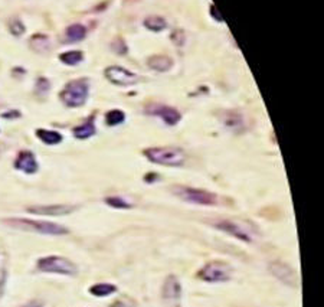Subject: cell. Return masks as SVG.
<instances>
[{"label": "cell", "instance_id": "cell-29", "mask_svg": "<svg viewBox=\"0 0 324 307\" xmlns=\"http://www.w3.org/2000/svg\"><path fill=\"white\" fill-rule=\"evenodd\" d=\"M3 152H4V144H3V143H0V156L3 154Z\"/></svg>", "mask_w": 324, "mask_h": 307}, {"label": "cell", "instance_id": "cell-15", "mask_svg": "<svg viewBox=\"0 0 324 307\" xmlns=\"http://www.w3.org/2000/svg\"><path fill=\"white\" fill-rule=\"evenodd\" d=\"M65 36H67V42H70V44L79 42L87 36V27L81 24L71 25L65 30Z\"/></svg>", "mask_w": 324, "mask_h": 307}, {"label": "cell", "instance_id": "cell-25", "mask_svg": "<svg viewBox=\"0 0 324 307\" xmlns=\"http://www.w3.org/2000/svg\"><path fill=\"white\" fill-rule=\"evenodd\" d=\"M9 30L13 36H21L25 33V26L24 24L19 21V19H13L10 24H9Z\"/></svg>", "mask_w": 324, "mask_h": 307}, {"label": "cell", "instance_id": "cell-13", "mask_svg": "<svg viewBox=\"0 0 324 307\" xmlns=\"http://www.w3.org/2000/svg\"><path fill=\"white\" fill-rule=\"evenodd\" d=\"M38 162L36 157L32 152L29 150H24L18 154L16 160H15V169L24 172L26 175H33L38 172Z\"/></svg>", "mask_w": 324, "mask_h": 307}, {"label": "cell", "instance_id": "cell-17", "mask_svg": "<svg viewBox=\"0 0 324 307\" xmlns=\"http://www.w3.org/2000/svg\"><path fill=\"white\" fill-rule=\"evenodd\" d=\"M95 134V124H94V118L87 120L84 124L78 126L74 128V137L78 140H87L90 137H93Z\"/></svg>", "mask_w": 324, "mask_h": 307}, {"label": "cell", "instance_id": "cell-9", "mask_svg": "<svg viewBox=\"0 0 324 307\" xmlns=\"http://www.w3.org/2000/svg\"><path fill=\"white\" fill-rule=\"evenodd\" d=\"M105 78L114 84V85H120V87H130V85H134L139 82V77L134 74V72L128 71L123 67H118V65H111L108 68H105L104 71Z\"/></svg>", "mask_w": 324, "mask_h": 307}, {"label": "cell", "instance_id": "cell-3", "mask_svg": "<svg viewBox=\"0 0 324 307\" xmlns=\"http://www.w3.org/2000/svg\"><path fill=\"white\" fill-rule=\"evenodd\" d=\"M90 94V85L88 81L81 78V79H74L70 81L64 90L61 91V101L71 108H76V107H82Z\"/></svg>", "mask_w": 324, "mask_h": 307}, {"label": "cell", "instance_id": "cell-26", "mask_svg": "<svg viewBox=\"0 0 324 307\" xmlns=\"http://www.w3.org/2000/svg\"><path fill=\"white\" fill-rule=\"evenodd\" d=\"M49 88H50V84H49V81H48L47 78H39L38 79V82H36V91L38 93H41V94H45L49 91Z\"/></svg>", "mask_w": 324, "mask_h": 307}, {"label": "cell", "instance_id": "cell-27", "mask_svg": "<svg viewBox=\"0 0 324 307\" xmlns=\"http://www.w3.org/2000/svg\"><path fill=\"white\" fill-rule=\"evenodd\" d=\"M210 15H212V18L215 19V21H218V22H224V19H222V16L219 15V12L216 10V7L212 4L210 6Z\"/></svg>", "mask_w": 324, "mask_h": 307}, {"label": "cell", "instance_id": "cell-28", "mask_svg": "<svg viewBox=\"0 0 324 307\" xmlns=\"http://www.w3.org/2000/svg\"><path fill=\"white\" fill-rule=\"evenodd\" d=\"M21 307H44V303L41 300H32V302H27L26 305Z\"/></svg>", "mask_w": 324, "mask_h": 307}, {"label": "cell", "instance_id": "cell-1", "mask_svg": "<svg viewBox=\"0 0 324 307\" xmlns=\"http://www.w3.org/2000/svg\"><path fill=\"white\" fill-rule=\"evenodd\" d=\"M3 222L12 228H16V230L38 232V234H44V235H65L70 232L65 227L59 225V224L48 222V221H33V219H26V218H9V219H3Z\"/></svg>", "mask_w": 324, "mask_h": 307}, {"label": "cell", "instance_id": "cell-12", "mask_svg": "<svg viewBox=\"0 0 324 307\" xmlns=\"http://www.w3.org/2000/svg\"><path fill=\"white\" fill-rule=\"evenodd\" d=\"M76 209L75 205H35V206H29L26 211L29 213H35V215H47V216H64L72 213Z\"/></svg>", "mask_w": 324, "mask_h": 307}, {"label": "cell", "instance_id": "cell-21", "mask_svg": "<svg viewBox=\"0 0 324 307\" xmlns=\"http://www.w3.org/2000/svg\"><path fill=\"white\" fill-rule=\"evenodd\" d=\"M144 26L147 27V29H150V30H153V32H160L163 29H166V21L160 18V16H150V18H147L146 21H144Z\"/></svg>", "mask_w": 324, "mask_h": 307}, {"label": "cell", "instance_id": "cell-11", "mask_svg": "<svg viewBox=\"0 0 324 307\" xmlns=\"http://www.w3.org/2000/svg\"><path fill=\"white\" fill-rule=\"evenodd\" d=\"M146 113L150 116L160 117L167 126H176L182 118L180 113L176 108L164 105V104H151L146 108Z\"/></svg>", "mask_w": 324, "mask_h": 307}, {"label": "cell", "instance_id": "cell-4", "mask_svg": "<svg viewBox=\"0 0 324 307\" xmlns=\"http://www.w3.org/2000/svg\"><path fill=\"white\" fill-rule=\"evenodd\" d=\"M232 267L222 260H213L206 262L198 273V277L206 283H225L229 281L232 276Z\"/></svg>", "mask_w": 324, "mask_h": 307}, {"label": "cell", "instance_id": "cell-24", "mask_svg": "<svg viewBox=\"0 0 324 307\" xmlns=\"http://www.w3.org/2000/svg\"><path fill=\"white\" fill-rule=\"evenodd\" d=\"M30 44H32V47L35 48L36 51H41V52L49 51V41H48V38L45 35H35L30 39Z\"/></svg>", "mask_w": 324, "mask_h": 307}, {"label": "cell", "instance_id": "cell-8", "mask_svg": "<svg viewBox=\"0 0 324 307\" xmlns=\"http://www.w3.org/2000/svg\"><path fill=\"white\" fill-rule=\"evenodd\" d=\"M162 300L164 307H180L182 285L176 276H169L162 288Z\"/></svg>", "mask_w": 324, "mask_h": 307}, {"label": "cell", "instance_id": "cell-20", "mask_svg": "<svg viewBox=\"0 0 324 307\" xmlns=\"http://www.w3.org/2000/svg\"><path fill=\"white\" fill-rule=\"evenodd\" d=\"M82 59H84V53L81 51H68V52H62L59 55V61L65 65H70V67L79 64Z\"/></svg>", "mask_w": 324, "mask_h": 307}, {"label": "cell", "instance_id": "cell-14", "mask_svg": "<svg viewBox=\"0 0 324 307\" xmlns=\"http://www.w3.org/2000/svg\"><path fill=\"white\" fill-rule=\"evenodd\" d=\"M147 65L154 70V71H160V72H166L169 71L173 65L172 59L166 55H153L149 58L147 61Z\"/></svg>", "mask_w": 324, "mask_h": 307}, {"label": "cell", "instance_id": "cell-10", "mask_svg": "<svg viewBox=\"0 0 324 307\" xmlns=\"http://www.w3.org/2000/svg\"><path fill=\"white\" fill-rule=\"evenodd\" d=\"M270 273L278 279L281 283L287 284V285H291V287H297L300 285V279L296 273V270L293 267H290L288 264L285 262H281V261H274L270 264Z\"/></svg>", "mask_w": 324, "mask_h": 307}, {"label": "cell", "instance_id": "cell-2", "mask_svg": "<svg viewBox=\"0 0 324 307\" xmlns=\"http://www.w3.org/2000/svg\"><path fill=\"white\" fill-rule=\"evenodd\" d=\"M143 153L154 165L180 167L185 165L186 162V153L179 147H172V146L150 147V149H146Z\"/></svg>", "mask_w": 324, "mask_h": 307}, {"label": "cell", "instance_id": "cell-23", "mask_svg": "<svg viewBox=\"0 0 324 307\" xmlns=\"http://www.w3.org/2000/svg\"><path fill=\"white\" fill-rule=\"evenodd\" d=\"M105 204L111 208H116V209H130L133 205L128 204L125 199L120 198V196H108L105 198Z\"/></svg>", "mask_w": 324, "mask_h": 307}, {"label": "cell", "instance_id": "cell-6", "mask_svg": "<svg viewBox=\"0 0 324 307\" xmlns=\"http://www.w3.org/2000/svg\"><path fill=\"white\" fill-rule=\"evenodd\" d=\"M38 270L61 276H76L78 273V267L71 260L61 256H48L41 258L38 261Z\"/></svg>", "mask_w": 324, "mask_h": 307}, {"label": "cell", "instance_id": "cell-7", "mask_svg": "<svg viewBox=\"0 0 324 307\" xmlns=\"http://www.w3.org/2000/svg\"><path fill=\"white\" fill-rule=\"evenodd\" d=\"M215 227L229 235L235 236L236 239H241L244 242H254L255 232L254 228L251 225H244L241 222L236 221H229V219H224L215 224Z\"/></svg>", "mask_w": 324, "mask_h": 307}, {"label": "cell", "instance_id": "cell-22", "mask_svg": "<svg viewBox=\"0 0 324 307\" xmlns=\"http://www.w3.org/2000/svg\"><path fill=\"white\" fill-rule=\"evenodd\" d=\"M124 120H125V114L121 110H111V111H108L105 114V123L110 127H114V126L121 124Z\"/></svg>", "mask_w": 324, "mask_h": 307}, {"label": "cell", "instance_id": "cell-16", "mask_svg": "<svg viewBox=\"0 0 324 307\" xmlns=\"http://www.w3.org/2000/svg\"><path fill=\"white\" fill-rule=\"evenodd\" d=\"M222 121H224L225 127L231 128L233 131H241V130L245 127L244 118H242V116H241L239 113H236V111H226L225 116L222 117Z\"/></svg>", "mask_w": 324, "mask_h": 307}, {"label": "cell", "instance_id": "cell-5", "mask_svg": "<svg viewBox=\"0 0 324 307\" xmlns=\"http://www.w3.org/2000/svg\"><path fill=\"white\" fill-rule=\"evenodd\" d=\"M172 192L183 199L185 202L189 204H196V205H203V206H213L218 205V196L209 190L196 189V188H190V186H173Z\"/></svg>", "mask_w": 324, "mask_h": 307}, {"label": "cell", "instance_id": "cell-19", "mask_svg": "<svg viewBox=\"0 0 324 307\" xmlns=\"http://www.w3.org/2000/svg\"><path fill=\"white\" fill-rule=\"evenodd\" d=\"M88 291H90L93 296H95V297H107V296L116 293L117 287L114 284L110 283H97L94 284L93 287H90Z\"/></svg>", "mask_w": 324, "mask_h": 307}, {"label": "cell", "instance_id": "cell-18", "mask_svg": "<svg viewBox=\"0 0 324 307\" xmlns=\"http://www.w3.org/2000/svg\"><path fill=\"white\" fill-rule=\"evenodd\" d=\"M36 137L49 146H55L62 142V134L55 130H47V128H38L36 130Z\"/></svg>", "mask_w": 324, "mask_h": 307}]
</instances>
